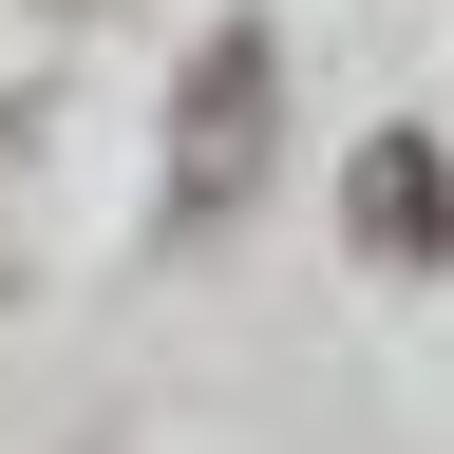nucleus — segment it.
<instances>
[{
	"instance_id": "nucleus-1",
	"label": "nucleus",
	"mask_w": 454,
	"mask_h": 454,
	"mask_svg": "<svg viewBox=\"0 0 454 454\" xmlns=\"http://www.w3.org/2000/svg\"><path fill=\"white\" fill-rule=\"evenodd\" d=\"M247 114H265V57L227 38L208 76H190V190H247Z\"/></svg>"
},
{
	"instance_id": "nucleus-2",
	"label": "nucleus",
	"mask_w": 454,
	"mask_h": 454,
	"mask_svg": "<svg viewBox=\"0 0 454 454\" xmlns=\"http://www.w3.org/2000/svg\"><path fill=\"white\" fill-rule=\"evenodd\" d=\"M360 247H454V190H435V152H417V133L360 170Z\"/></svg>"
}]
</instances>
